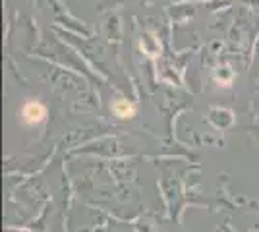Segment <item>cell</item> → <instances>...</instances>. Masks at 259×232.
I'll return each instance as SVG.
<instances>
[{"label":"cell","instance_id":"1","mask_svg":"<svg viewBox=\"0 0 259 232\" xmlns=\"http://www.w3.org/2000/svg\"><path fill=\"white\" fill-rule=\"evenodd\" d=\"M45 116V107L39 103H27L22 111V118L25 124H39Z\"/></svg>","mask_w":259,"mask_h":232},{"label":"cell","instance_id":"2","mask_svg":"<svg viewBox=\"0 0 259 232\" xmlns=\"http://www.w3.org/2000/svg\"><path fill=\"white\" fill-rule=\"evenodd\" d=\"M112 111L116 112V116H120V118H132L136 109L130 105L128 101H116V103L112 105Z\"/></svg>","mask_w":259,"mask_h":232}]
</instances>
